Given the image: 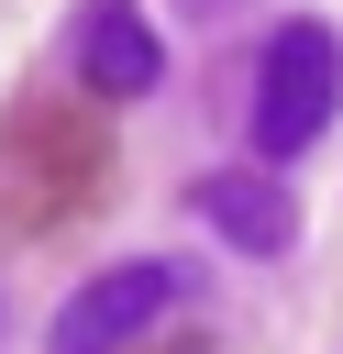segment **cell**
<instances>
[{
	"label": "cell",
	"instance_id": "1",
	"mask_svg": "<svg viewBox=\"0 0 343 354\" xmlns=\"http://www.w3.org/2000/svg\"><path fill=\"white\" fill-rule=\"evenodd\" d=\"M332 100H343V33L332 22H277L266 55H254V155L266 166L310 155L321 122H332Z\"/></svg>",
	"mask_w": 343,
	"mask_h": 354
},
{
	"label": "cell",
	"instance_id": "2",
	"mask_svg": "<svg viewBox=\"0 0 343 354\" xmlns=\"http://www.w3.org/2000/svg\"><path fill=\"white\" fill-rule=\"evenodd\" d=\"M188 299H199V266H177V254H122V266L77 277V299L55 310L44 354H122V343H144L166 310H188Z\"/></svg>",
	"mask_w": 343,
	"mask_h": 354
},
{
	"label": "cell",
	"instance_id": "3",
	"mask_svg": "<svg viewBox=\"0 0 343 354\" xmlns=\"http://www.w3.org/2000/svg\"><path fill=\"white\" fill-rule=\"evenodd\" d=\"M77 77H89V88H111V100H144V88L166 77L155 22H144L133 0H89V11H77Z\"/></svg>",
	"mask_w": 343,
	"mask_h": 354
},
{
	"label": "cell",
	"instance_id": "4",
	"mask_svg": "<svg viewBox=\"0 0 343 354\" xmlns=\"http://www.w3.org/2000/svg\"><path fill=\"white\" fill-rule=\"evenodd\" d=\"M199 221H210L232 254H288V243H299V199H288L266 166H254V177H243V166L210 177V188H199Z\"/></svg>",
	"mask_w": 343,
	"mask_h": 354
}]
</instances>
